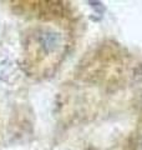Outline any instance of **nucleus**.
Wrapping results in <instances>:
<instances>
[{
	"mask_svg": "<svg viewBox=\"0 0 142 150\" xmlns=\"http://www.w3.org/2000/svg\"><path fill=\"white\" fill-rule=\"evenodd\" d=\"M61 38L58 33L51 31V30H44L39 34V44L44 51L51 53L60 45Z\"/></svg>",
	"mask_w": 142,
	"mask_h": 150,
	"instance_id": "nucleus-1",
	"label": "nucleus"
}]
</instances>
